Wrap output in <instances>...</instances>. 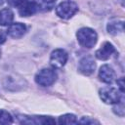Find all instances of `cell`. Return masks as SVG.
<instances>
[{
	"label": "cell",
	"instance_id": "obj_1",
	"mask_svg": "<svg viewBox=\"0 0 125 125\" xmlns=\"http://www.w3.org/2000/svg\"><path fill=\"white\" fill-rule=\"evenodd\" d=\"M79 44L85 48H92L95 46L98 40L97 32L90 27H82L76 33Z\"/></svg>",
	"mask_w": 125,
	"mask_h": 125
},
{
	"label": "cell",
	"instance_id": "obj_2",
	"mask_svg": "<svg viewBox=\"0 0 125 125\" xmlns=\"http://www.w3.org/2000/svg\"><path fill=\"white\" fill-rule=\"evenodd\" d=\"M57 72L53 68H42L35 75V82L43 87L51 86L57 80Z\"/></svg>",
	"mask_w": 125,
	"mask_h": 125
},
{
	"label": "cell",
	"instance_id": "obj_3",
	"mask_svg": "<svg viewBox=\"0 0 125 125\" xmlns=\"http://www.w3.org/2000/svg\"><path fill=\"white\" fill-rule=\"evenodd\" d=\"M78 11V6L75 2L67 0L60 3L56 8L57 15L63 20H68L73 17Z\"/></svg>",
	"mask_w": 125,
	"mask_h": 125
},
{
	"label": "cell",
	"instance_id": "obj_4",
	"mask_svg": "<svg viewBox=\"0 0 125 125\" xmlns=\"http://www.w3.org/2000/svg\"><path fill=\"white\" fill-rule=\"evenodd\" d=\"M99 94L100 98L104 103L108 104H114L120 101L123 93L118 88L116 89L113 87H104L99 91Z\"/></svg>",
	"mask_w": 125,
	"mask_h": 125
},
{
	"label": "cell",
	"instance_id": "obj_5",
	"mask_svg": "<svg viewBox=\"0 0 125 125\" xmlns=\"http://www.w3.org/2000/svg\"><path fill=\"white\" fill-rule=\"evenodd\" d=\"M18 120L21 124H33V125H39V124H54L56 123L55 119H53L51 116H43V115H18Z\"/></svg>",
	"mask_w": 125,
	"mask_h": 125
},
{
	"label": "cell",
	"instance_id": "obj_6",
	"mask_svg": "<svg viewBox=\"0 0 125 125\" xmlns=\"http://www.w3.org/2000/svg\"><path fill=\"white\" fill-rule=\"evenodd\" d=\"M67 53L62 49H56L50 56V63L55 68H62L67 62Z\"/></svg>",
	"mask_w": 125,
	"mask_h": 125
},
{
	"label": "cell",
	"instance_id": "obj_7",
	"mask_svg": "<svg viewBox=\"0 0 125 125\" xmlns=\"http://www.w3.org/2000/svg\"><path fill=\"white\" fill-rule=\"evenodd\" d=\"M96 68V62L92 56H85L83 57L78 64V70L80 73L84 75H90L94 72Z\"/></svg>",
	"mask_w": 125,
	"mask_h": 125
},
{
	"label": "cell",
	"instance_id": "obj_8",
	"mask_svg": "<svg viewBox=\"0 0 125 125\" xmlns=\"http://www.w3.org/2000/svg\"><path fill=\"white\" fill-rule=\"evenodd\" d=\"M38 4L35 0H24L19 7V14L21 17H29L36 13Z\"/></svg>",
	"mask_w": 125,
	"mask_h": 125
},
{
	"label": "cell",
	"instance_id": "obj_9",
	"mask_svg": "<svg viewBox=\"0 0 125 125\" xmlns=\"http://www.w3.org/2000/svg\"><path fill=\"white\" fill-rule=\"evenodd\" d=\"M115 53V48L114 46L109 43V42H104L103 43L102 47L100 49H98L95 53V56L98 60H101V61H106L108 60L112 54Z\"/></svg>",
	"mask_w": 125,
	"mask_h": 125
},
{
	"label": "cell",
	"instance_id": "obj_10",
	"mask_svg": "<svg viewBox=\"0 0 125 125\" xmlns=\"http://www.w3.org/2000/svg\"><path fill=\"white\" fill-rule=\"evenodd\" d=\"M114 77H115V72L110 65L104 64L101 66L99 70V78L101 79V81L106 84H110L114 80Z\"/></svg>",
	"mask_w": 125,
	"mask_h": 125
},
{
	"label": "cell",
	"instance_id": "obj_11",
	"mask_svg": "<svg viewBox=\"0 0 125 125\" xmlns=\"http://www.w3.org/2000/svg\"><path fill=\"white\" fill-rule=\"evenodd\" d=\"M26 31V26L21 23V22H16V23H11L7 29V33L9 36L13 38H21L23 36V34Z\"/></svg>",
	"mask_w": 125,
	"mask_h": 125
},
{
	"label": "cell",
	"instance_id": "obj_12",
	"mask_svg": "<svg viewBox=\"0 0 125 125\" xmlns=\"http://www.w3.org/2000/svg\"><path fill=\"white\" fill-rule=\"evenodd\" d=\"M106 29H107V32L112 35L119 34V33L123 32V30H124V21L122 20L113 19L108 21V23L106 25Z\"/></svg>",
	"mask_w": 125,
	"mask_h": 125
},
{
	"label": "cell",
	"instance_id": "obj_13",
	"mask_svg": "<svg viewBox=\"0 0 125 125\" xmlns=\"http://www.w3.org/2000/svg\"><path fill=\"white\" fill-rule=\"evenodd\" d=\"M14 20V13L8 9H2L0 11V24L1 25H10Z\"/></svg>",
	"mask_w": 125,
	"mask_h": 125
},
{
	"label": "cell",
	"instance_id": "obj_14",
	"mask_svg": "<svg viewBox=\"0 0 125 125\" xmlns=\"http://www.w3.org/2000/svg\"><path fill=\"white\" fill-rule=\"evenodd\" d=\"M58 122L60 124H75V123H77V119L74 114L66 113V114L60 116Z\"/></svg>",
	"mask_w": 125,
	"mask_h": 125
},
{
	"label": "cell",
	"instance_id": "obj_15",
	"mask_svg": "<svg viewBox=\"0 0 125 125\" xmlns=\"http://www.w3.org/2000/svg\"><path fill=\"white\" fill-rule=\"evenodd\" d=\"M57 0H38V8H40L42 11H50L54 8Z\"/></svg>",
	"mask_w": 125,
	"mask_h": 125
},
{
	"label": "cell",
	"instance_id": "obj_16",
	"mask_svg": "<svg viewBox=\"0 0 125 125\" xmlns=\"http://www.w3.org/2000/svg\"><path fill=\"white\" fill-rule=\"evenodd\" d=\"M13 122V117L12 115L4 110V109H0V124H11Z\"/></svg>",
	"mask_w": 125,
	"mask_h": 125
},
{
	"label": "cell",
	"instance_id": "obj_17",
	"mask_svg": "<svg viewBox=\"0 0 125 125\" xmlns=\"http://www.w3.org/2000/svg\"><path fill=\"white\" fill-rule=\"evenodd\" d=\"M114 107H113V111L114 113H116L117 115L119 116H123L124 115V112H125V108H124V101H123V98L120 99V101L116 104H114Z\"/></svg>",
	"mask_w": 125,
	"mask_h": 125
},
{
	"label": "cell",
	"instance_id": "obj_18",
	"mask_svg": "<svg viewBox=\"0 0 125 125\" xmlns=\"http://www.w3.org/2000/svg\"><path fill=\"white\" fill-rule=\"evenodd\" d=\"M78 123H80V124H94V123H99V122L90 118V117H83L81 120L78 121Z\"/></svg>",
	"mask_w": 125,
	"mask_h": 125
},
{
	"label": "cell",
	"instance_id": "obj_19",
	"mask_svg": "<svg viewBox=\"0 0 125 125\" xmlns=\"http://www.w3.org/2000/svg\"><path fill=\"white\" fill-rule=\"evenodd\" d=\"M24 0H7L8 4L12 7H20V5L23 2Z\"/></svg>",
	"mask_w": 125,
	"mask_h": 125
},
{
	"label": "cell",
	"instance_id": "obj_20",
	"mask_svg": "<svg viewBox=\"0 0 125 125\" xmlns=\"http://www.w3.org/2000/svg\"><path fill=\"white\" fill-rule=\"evenodd\" d=\"M117 85H118V89L122 93H124V80H123V78H120L117 80Z\"/></svg>",
	"mask_w": 125,
	"mask_h": 125
},
{
	"label": "cell",
	"instance_id": "obj_21",
	"mask_svg": "<svg viewBox=\"0 0 125 125\" xmlns=\"http://www.w3.org/2000/svg\"><path fill=\"white\" fill-rule=\"evenodd\" d=\"M6 41V33L4 32V30L0 29V45L3 44Z\"/></svg>",
	"mask_w": 125,
	"mask_h": 125
},
{
	"label": "cell",
	"instance_id": "obj_22",
	"mask_svg": "<svg viewBox=\"0 0 125 125\" xmlns=\"http://www.w3.org/2000/svg\"><path fill=\"white\" fill-rule=\"evenodd\" d=\"M3 3H4V0H0V6H2Z\"/></svg>",
	"mask_w": 125,
	"mask_h": 125
},
{
	"label": "cell",
	"instance_id": "obj_23",
	"mask_svg": "<svg viewBox=\"0 0 125 125\" xmlns=\"http://www.w3.org/2000/svg\"><path fill=\"white\" fill-rule=\"evenodd\" d=\"M0 58H1V50H0Z\"/></svg>",
	"mask_w": 125,
	"mask_h": 125
}]
</instances>
